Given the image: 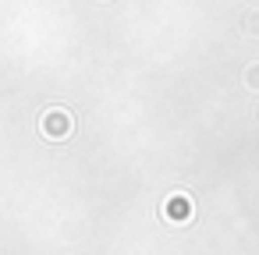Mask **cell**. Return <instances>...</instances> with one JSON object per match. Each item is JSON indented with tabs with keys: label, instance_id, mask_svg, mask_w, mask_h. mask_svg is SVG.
Masks as SVG:
<instances>
[{
	"label": "cell",
	"instance_id": "6da1fadb",
	"mask_svg": "<svg viewBox=\"0 0 259 255\" xmlns=\"http://www.w3.org/2000/svg\"><path fill=\"white\" fill-rule=\"evenodd\" d=\"M43 128H47V138H68V131H71V117L68 114H47L43 117Z\"/></svg>",
	"mask_w": 259,
	"mask_h": 255
},
{
	"label": "cell",
	"instance_id": "7a4b0ae2",
	"mask_svg": "<svg viewBox=\"0 0 259 255\" xmlns=\"http://www.w3.org/2000/svg\"><path fill=\"white\" fill-rule=\"evenodd\" d=\"M167 216H170V223H188L192 220V198L188 195H174L167 202Z\"/></svg>",
	"mask_w": 259,
	"mask_h": 255
},
{
	"label": "cell",
	"instance_id": "3957f363",
	"mask_svg": "<svg viewBox=\"0 0 259 255\" xmlns=\"http://www.w3.org/2000/svg\"><path fill=\"white\" fill-rule=\"evenodd\" d=\"M245 85H248L252 92H259V64H252V68L245 71Z\"/></svg>",
	"mask_w": 259,
	"mask_h": 255
},
{
	"label": "cell",
	"instance_id": "277c9868",
	"mask_svg": "<svg viewBox=\"0 0 259 255\" xmlns=\"http://www.w3.org/2000/svg\"><path fill=\"white\" fill-rule=\"evenodd\" d=\"M245 32L259 36V11H255V15H248V25H245Z\"/></svg>",
	"mask_w": 259,
	"mask_h": 255
}]
</instances>
